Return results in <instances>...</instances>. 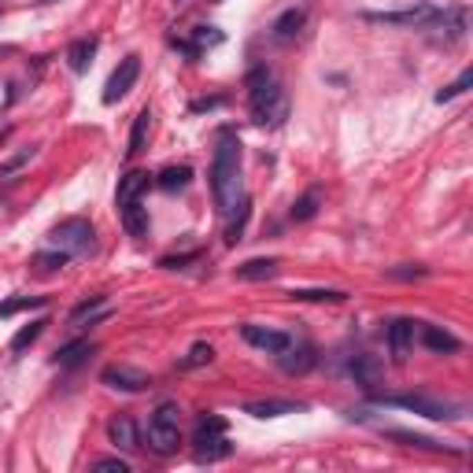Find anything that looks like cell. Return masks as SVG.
Instances as JSON below:
<instances>
[{
    "label": "cell",
    "mask_w": 473,
    "mask_h": 473,
    "mask_svg": "<svg viewBox=\"0 0 473 473\" xmlns=\"http://www.w3.org/2000/svg\"><path fill=\"white\" fill-rule=\"evenodd\" d=\"M219 41H222V34L214 26H196V30H192V45H196L200 52L211 48V45H219Z\"/></svg>",
    "instance_id": "obj_36"
},
{
    "label": "cell",
    "mask_w": 473,
    "mask_h": 473,
    "mask_svg": "<svg viewBox=\"0 0 473 473\" xmlns=\"http://www.w3.org/2000/svg\"><path fill=\"white\" fill-rule=\"evenodd\" d=\"M351 378H355V384L359 389H367V392H378V384H381V373H384V367H381V359L378 355H370V351H359V355H351Z\"/></svg>",
    "instance_id": "obj_11"
},
{
    "label": "cell",
    "mask_w": 473,
    "mask_h": 473,
    "mask_svg": "<svg viewBox=\"0 0 473 473\" xmlns=\"http://www.w3.org/2000/svg\"><path fill=\"white\" fill-rule=\"evenodd\" d=\"M414 326H418V322H411V318H396L392 326H389V351H392L396 362H407V355H411V348H414Z\"/></svg>",
    "instance_id": "obj_13"
},
{
    "label": "cell",
    "mask_w": 473,
    "mask_h": 473,
    "mask_svg": "<svg viewBox=\"0 0 473 473\" xmlns=\"http://www.w3.org/2000/svg\"><path fill=\"white\" fill-rule=\"evenodd\" d=\"M236 277L241 281H270L277 277V259H248L236 266Z\"/></svg>",
    "instance_id": "obj_24"
},
{
    "label": "cell",
    "mask_w": 473,
    "mask_h": 473,
    "mask_svg": "<svg viewBox=\"0 0 473 473\" xmlns=\"http://www.w3.org/2000/svg\"><path fill=\"white\" fill-rule=\"evenodd\" d=\"M389 281H418V277H429V266H392L384 270Z\"/></svg>",
    "instance_id": "obj_34"
},
{
    "label": "cell",
    "mask_w": 473,
    "mask_h": 473,
    "mask_svg": "<svg viewBox=\"0 0 473 473\" xmlns=\"http://www.w3.org/2000/svg\"><path fill=\"white\" fill-rule=\"evenodd\" d=\"M277 359H281V370H285V373H307V370L318 362V355H315V348H310V344H299V348H296V340H293L281 355H277Z\"/></svg>",
    "instance_id": "obj_17"
},
{
    "label": "cell",
    "mask_w": 473,
    "mask_h": 473,
    "mask_svg": "<svg viewBox=\"0 0 473 473\" xmlns=\"http://www.w3.org/2000/svg\"><path fill=\"white\" fill-rule=\"evenodd\" d=\"M30 156H34V148H23V152H15L12 159H4V163H0V178H12L15 170H23L30 163Z\"/></svg>",
    "instance_id": "obj_35"
},
{
    "label": "cell",
    "mask_w": 473,
    "mask_h": 473,
    "mask_svg": "<svg viewBox=\"0 0 473 473\" xmlns=\"http://www.w3.org/2000/svg\"><path fill=\"white\" fill-rule=\"evenodd\" d=\"M48 241H52V248L67 252L74 259V255H89L96 248V230L89 219H63L59 225H52Z\"/></svg>",
    "instance_id": "obj_5"
},
{
    "label": "cell",
    "mask_w": 473,
    "mask_h": 473,
    "mask_svg": "<svg viewBox=\"0 0 473 473\" xmlns=\"http://www.w3.org/2000/svg\"><path fill=\"white\" fill-rule=\"evenodd\" d=\"M304 26H307V12L304 8H288V12H281L274 19L270 37L277 41V45H288V41H296L299 34H304Z\"/></svg>",
    "instance_id": "obj_12"
},
{
    "label": "cell",
    "mask_w": 473,
    "mask_h": 473,
    "mask_svg": "<svg viewBox=\"0 0 473 473\" xmlns=\"http://www.w3.org/2000/svg\"><path fill=\"white\" fill-rule=\"evenodd\" d=\"M189 181H192V167H185V163H170L156 174V185L163 192H181Z\"/></svg>",
    "instance_id": "obj_23"
},
{
    "label": "cell",
    "mask_w": 473,
    "mask_h": 473,
    "mask_svg": "<svg viewBox=\"0 0 473 473\" xmlns=\"http://www.w3.org/2000/svg\"><path fill=\"white\" fill-rule=\"evenodd\" d=\"M307 411V403H293V400H259V403H244V414L252 418H281V414H299Z\"/></svg>",
    "instance_id": "obj_20"
},
{
    "label": "cell",
    "mask_w": 473,
    "mask_h": 473,
    "mask_svg": "<svg viewBox=\"0 0 473 473\" xmlns=\"http://www.w3.org/2000/svg\"><path fill=\"white\" fill-rule=\"evenodd\" d=\"M148 447L163 458L181 447V407L174 400L159 403L152 418H148Z\"/></svg>",
    "instance_id": "obj_3"
},
{
    "label": "cell",
    "mask_w": 473,
    "mask_h": 473,
    "mask_svg": "<svg viewBox=\"0 0 473 473\" xmlns=\"http://www.w3.org/2000/svg\"><path fill=\"white\" fill-rule=\"evenodd\" d=\"M100 381L104 384H111V389H118V392H145L148 384H152V378H148L145 370H133V367H107L104 373H100Z\"/></svg>",
    "instance_id": "obj_10"
},
{
    "label": "cell",
    "mask_w": 473,
    "mask_h": 473,
    "mask_svg": "<svg viewBox=\"0 0 473 473\" xmlns=\"http://www.w3.org/2000/svg\"><path fill=\"white\" fill-rule=\"evenodd\" d=\"M137 78H141V56L137 52H130L118 67L111 71V78H107V85H104V104H118L126 93L137 85Z\"/></svg>",
    "instance_id": "obj_8"
},
{
    "label": "cell",
    "mask_w": 473,
    "mask_h": 473,
    "mask_svg": "<svg viewBox=\"0 0 473 473\" xmlns=\"http://www.w3.org/2000/svg\"><path fill=\"white\" fill-rule=\"evenodd\" d=\"M37 4H52V0H37Z\"/></svg>",
    "instance_id": "obj_40"
},
{
    "label": "cell",
    "mask_w": 473,
    "mask_h": 473,
    "mask_svg": "<svg viewBox=\"0 0 473 473\" xmlns=\"http://www.w3.org/2000/svg\"><path fill=\"white\" fill-rule=\"evenodd\" d=\"M222 96H211V100H192V111H211V107H219Z\"/></svg>",
    "instance_id": "obj_39"
},
{
    "label": "cell",
    "mask_w": 473,
    "mask_h": 473,
    "mask_svg": "<svg viewBox=\"0 0 473 473\" xmlns=\"http://www.w3.org/2000/svg\"><path fill=\"white\" fill-rule=\"evenodd\" d=\"M96 351V344L93 340H71V344H63V348L52 355V362H56V367H78V362H85L89 359V355Z\"/></svg>",
    "instance_id": "obj_21"
},
{
    "label": "cell",
    "mask_w": 473,
    "mask_h": 473,
    "mask_svg": "<svg viewBox=\"0 0 473 473\" xmlns=\"http://www.w3.org/2000/svg\"><path fill=\"white\" fill-rule=\"evenodd\" d=\"M470 85H473V71H462V74H458V82H451V85H444V89L436 93V104L455 100V96H458V93H466Z\"/></svg>",
    "instance_id": "obj_31"
},
{
    "label": "cell",
    "mask_w": 473,
    "mask_h": 473,
    "mask_svg": "<svg viewBox=\"0 0 473 473\" xmlns=\"http://www.w3.org/2000/svg\"><path fill=\"white\" fill-rule=\"evenodd\" d=\"M244 89H248V107H252V118L266 130H274V126H281L288 118V100L281 93V85H277L274 71L270 67H252L248 78H244Z\"/></svg>",
    "instance_id": "obj_2"
},
{
    "label": "cell",
    "mask_w": 473,
    "mask_h": 473,
    "mask_svg": "<svg viewBox=\"0 0 473 473\" xmlns=\"http://www.w3.org/2000/svg\"><path fill=\"white\" fill-rule=\"evenodd\" d=\"M211 192L219 203V214L233 219L236 207L244 203V181H241V137L233 130H222L214 141L211 159Z\"/></svg>",
    "instance_id": "obj_1"
},
{
    "label": "cell",
    "mask_w": 473,
    "mask_h": 473,
    "mask_svg": "<svg viewBox=\"0 0 473 473\" xmlns=\"http://www.w3.org/2000/svg\"><path fill=\"white\" fill-rule=\"evenodd\" d=\"M384 407H403V411H414L422 418H433V422H447V418H458L462 407L458 403H444V400H429V396H381Z\"/></svg>",
    "instance_id": "obj_7"
},
{
    "label": "cell",
    "mask_w": 473,
    "mask_h": 473,
    "mask_svg": "<svg viewBox=\"0 0 473 473\" xmlns=\"http://www.w3.org/2000/svg\"><path fill=\"white\" fill-rule=\"evenodd\" d=\"M93 56H96V37H78L67 48V67L74 74H85V71H89V63H93Z\"/></svg>",
    "instance_id": "obj_22"
},
{
    "label": "cell",
    "mask_w": 473,
    "mask_h": 473,
    "mask_svg": "<svg viewBox=\"0 0 473 473\" xmlns=\"http://www.w3.org/2000/svg\"><path fill=\"white\" fill-rule=\"evenodd\" d=\"M118 219H122V230L130 233V236H148V207H145V200H130V203H122L118 207Z\"/></svg>",
    "instance_id": "obj_18"
},
{
    "label": "cell",
    "mask_w": 473,
    "mask_h": 473,
    "mask_svg": "<svg viewBox=\"0 0 473 473\" xmlns=\"http://www.w3.org/2000/svg\"><path fill=\"white\" fill-rule=\"evenodd\" d=\"M318 207H322V192H318V189L304 192V196L293 203V222H310V219L318 214Z\"/></svg>",
    "instance_id": "obj_27"
},
{
    "label": "cell",
    "mask_w": 473,
    "mask_h": 473,
    "mask_svg": "<svg viewBox=\"0 0 473 473\" xmlns=\"http://www.w3.org/2000/svg\"><path fill=\"white\" fill-rule=\"evenodd\" d=\"M148 130H152V111H137L133 118V130H130V148H126V156H141L145 152V141H148Z\"/></svg>",
    "instance_id": "obj_26"
},
{
    "label": "cell",
    "mask_w": 473,
    "mask_h": 473,
    "mask_svg": "<svg viewBox=\"0 0 473 473\" xmlns=\"http://www.w3.org/2000/svg\"><path fill=\"white\" fill-rule=\"evenodd\" d=\"M148 185H152V174L148 170H130L126 178H118V189H115V203L122 207V203H130V200H141Z\"/></svg>",
    "instance_id": "obj_16"
},
{
    "label": "cell",
    "mask_w": 473,
    "mask_h": 473,
    "mask_svg": "<svg viewBox=\"0 0 473 473\" xmlns=\"http://www.w3.org/2000/svg\"><path fill=\"white\" fill-rule=\"evenodd\" d=\"M107 440L118 447V451H133L141 447V440H137V425L130 414H115L111 422H107Z\"/></svg>",
    "instance_id": "obj_15"
},
{
    "label": "cell",
    "mask_w": 473,
    "mask_h": 473,
    "mask_svg": "<svg viewBox=\"0 0 473 473\" xmlns=\"http://www.w3.org/2000/svg\"><path fill=\"white\" fill-rule=\"evenodd\" d=\"M192 447H196L200 462H219L233 451L230 436H225V418L219 414H200L196 429H192Z\"/></svg>",
    "instance_id": "obj_4"
},
{
    "label": "cell",
    "mask_w": 473,
    "mask_h": 473,
    "mask_svg": "<svg viewBox=\"0 0 473 473\" xmlns=\"http://www.w3.org/2000/svg\"><path fill=\"white\" fill-rule=\"evenodd\" d=\"M48 299L45 296H15V299H4L0 304V318H12L19 310H30V307H45Z\"/></svg>",
    "instance_id": "obj_29"
},
{
    "label": "cell",
    "mask_w": 473,
    "mask_h": 473,
    "mask_svg": "<svg viewBox=\"0 0 473 473\" xmlns=\"http://www.w3.org/2000/svg\"><path fill=\"white\" fill-rule=\"evenodd\" d=\"M248 214H252V203L244 200L241 207H236V219L230 222V230H225V244H236V241H241V233H244V222H248Z\"/></svg>",
    "instance_id": "obj_33"
},
{
    "label": "cell",
    "mask_w": 473,
    "mask_h": 473,
    "mask_svg": "<svg viewBox=\"0 0 473 473\" xmlns=\"http://www.w3.org/2000/svg\"><path fill=\"white\" fill-rule=\"evenodd\" d=\"M367 23H378V26H403V30H425L440 19V8L436 4H411V8H400V12H362Z\"/></svg>",
    "instance_id": "obj_6"
},
{
    "label": "cell",
    "mask_w": 473,
    "mask_h": 473,
    "mask_svg": "<svg viewBox=\"0 0 473 473\" xmlns=\"http://www.w3.org/2000/svg\"><path fill=\"white\" fill-rule=\"evenodd\" d=\"M241 337L252 344V348H259L266 355H281L288 344H293V333L285 329H270V326H259V322H244L241 326Z\"/></svg>",
    "instance_id": "obj_9"
},
{
    "label": "cell",
    "mask_w": 473,
    "mask_h": 473,
    "mask_svg": "<svg viewBox=\"0 0 473 473\" xmlns=\"http://www.w3.org/2000/svg\"><path fill=\"white\" fill-rule=\"evenodd\" d=\"M211 359H214V348H211V344H192V348H189V355H185V359L178 362V370H192V367H203V362H211Z\"/></svg>",
    "instance_id": "obj_30"
},
{
    "label": "cell",
    "mask_w": 473,
    "mask_h": 473,
    "mask_svg": "<svg viewBox=\"0 0 473 473\" xmlns=\"http://www.w3.org/2000/svg\"><path fill=\"white\" fill-rule=\"evenodd\" d=\"M45 326H48V318H34L30 326H23V329H19L15 337H12V351H15V355H23V351L30 348V344H34V340L41 337V333H45Z\"/></svg>",
    "instance_id": "obj_28"
},
{
    "label": "cell",
    "mask_w": 473,
    "mask_h": 473,
    "mask_svg": "<svg viewBox=\"0 0 473 473\" xmlns=\"http://www.w3.org/2000/svg\"><path fill=\"white\" fill-rule=\"evenodd\" d=\"M93 470H118V473H126V470H130V462H126V458H96L93 462Z\"/></svg>",
    "instance_id": "obj_38"
},
{
    "label": "cell",
    "mask_w": 473,
    "mask_h": 473,
    "mask_svg": "<svg viewBox=\"0 0 473 473\" xmlns=\"http://www.w3.org/2000/svg\"><path fill=\"white\" fill-rule=\"evenodd\" d=\"M384 440H396V444L418 447V451H455V455H462V447H447V444H440V440H433V436L407 433V429H384Z\"/></svg>",
    "instance_id": "obj_19"
},
{
    "label": "cell",
    "mask_w": 473,
    "mask_h": 473,
    "mask_svg": "<svg viewBox=\"0 0 473 473\" xmlns=\"http://www.w3.org/2000/svg\"><path fill=\"white\" fill-rule=\"evenodd\" d=\"M71 263V255L67 252H37L34 255V266H41V270H63V266H67Z\"/></svg>",
    "instance_id": "obj_32"
},
{
    "label": "cell",
    "mask_w": 473,
    "mask_h": 473,
    "mask_svg": "<svg viewBox=\"0 0 473 473\" xmlns=\"http://www.w3.org/2000/svg\"><path fill=\"white\" fill-rule=\"evenodd\" d=\"M414 333H418V340H422L433 355H455L462 348V340L455 337V333H447V329H440V326H422V329H414Z\"/></svg>",
    "instance_id": "obj_14"
},
{
    "label": "cell",
    "mask_w": 473,
    "mask_h": 473,
    "mask_svg": "<svg viewBox=\"0 0 473 473\" xmlns=\"http://www.w3.org/2000/svg\"><path fill=\"white\" fill-rule=\"evenodd\" d=\"M288 299H304V304H344L348 293H344V288H293Z\"/></svg>",
    "instance_id": "obj_25"
},
{
    "label": "cell",
    "mask_w": 473,
    "mask_h": 473,
    "mask_svg": "<svg viewBox=\"0 0 473 473\" xmlns=\"http://www.w3.org/2000/svg\"><path fill=\"white\" fill-rule=\"evenodd\" d=\"M200 259V252H185V255H163L159 259V266H167V270H181L185 263H196Z\"/></svg>",
    "instance_id": "obj_37"
}]
</instances>
